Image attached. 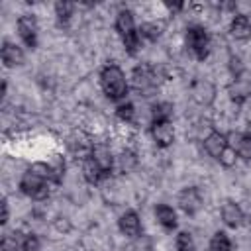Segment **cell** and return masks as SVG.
Wrapping results in <instances>:
<instances>
[{
  "label": "cell",
  "mask_w": 251,
  "mask_h": 251,
  "mask_svg": "<svg viewBox=\"0 0 251 251\" xmlns=\"http://www.w3.org/2000/svg\"><path fill=\"white\" fill-rule=\"evenodd\" d=\"M100 84H102V90L104 94L118 102V100H124L126 94H127V78H126V73L116 65V63H110L106 65L102 71H100Z\"/></svg>",
  "instance_id": "6da1fadb"
},
{
  "label": "cell",
  "mask_w": 251,
  "mask_h": 251,
  "mask_svg": "<svg viewBox=\"0 0 251 251\" xmlns=\"http://www.w3.org/2000/svg\"><path fill=\"white\" fill-rule=\"evenodd\" d=\"M186 49L190 51V55L198 61H204L210 55V35L206 31V27L202 25H190L186 29Z\"/></svg>",
  "instance_id": "7a4b0ae2"
},
{
  "label": "cell",
  "mask_w": 251,
  "mask_h": 251,
  "mask_svg": "<svg viewBox=\"0 0 251 251\" xmlns=\"http://www.w3.org/2000/svg\"><path fill=\"white\" fill-rule=\"evenodd\" d=\"M131 86L139 94L149 96L159 86V71L151 65H137L131 71Z\"/></svg>",
  "instance_id": "3957f363"
},
{
  "label": "cell",
  "mask_w": 251,
  "mask_h": 251,
  "mask_svg": "<svg viewBox=\"0 0 251 251\" xmlns=\"http://www.w3.org/2000/svg\"><path fill=\"white\" fill-rule=\"evenodd\" d=\"M20 190L29 196L31 200H45L49 196V184H47V178L31 173L29 169L22 175L20 178Z\"/></svg>",
  "instance_id": "277c9868"
},
{
  "label": "cell",
  "mask_w": 251,
  "mask_h": 251,
  "mask_svg": "<svg viewBox=\"0 0 251 251\" xmlns=\"http://www.w3.org/2000/svg\"><path fill=\"white\" fill-rule=\"evenodd\" d=\"M190 98L202 108L212 106L216 100V84L208 78H194L190 82Z\"/></svg>",
  "instance_id": "5b68a950"
},
{
  "label": "cell",
  "mask_w": 251,
  "mask_h": 251,
  "mask_svg": "<svg viewBox=\"0 0 251 251\" xmlns=\"http://www.w3.org/2000/svg\"><path fill=\"white\" fill-rule=\"evenodd\" d=\"M18 27V35L24 41L25 47H35L37 45V20L33 14H22L16 22Z\"/></svg>",
  "instance_id": "8992f818"
},
{
  "label": "cell",
  "mask_w": 251,
  "mask_h": 251,
  "mask_svg": "<svg viewBox=\"0 0 251 251\" xmlns=\"http://www.w3.org/2000/svg\"><path fill=\"white\" fill-rule=\"evenodd\" d=\"M178 206L184 214L194 216L202 208V194L196 186H186L178 192Z\"/></svg>",
  "instance_id": "52a82bcc"
},
{
  "label": "cell",
  "mask_w": 251,
  "mask_h": 251,
  "mask_svg": "<svg viewBox=\"0 0 251 251\" xmlns=\"http://www.w3.org/2000/svg\"><path fill=\"white\" fill-rule=\"evenodd\" d=\"M118 227L120 231L127 237V239H133V237H139L143 233V227H141V220H139V214L135 210H126L120 220H118Z\"/></svg>",
  "instance_id": "ba28073f"
},
{
  "label": "cell",
  "mask_w": 251,
  "mask_h": 251,
  "mask_svg": "<svg viewBox=\"0 0 251 251\" xmlns=\"http://www.w3.org/2000/svg\"><path fill=\"white\" fill-rule=\"evenodd\" d=\"M151 137L155 141L157 147L165 149V147H171L173 141H175V127L171 122H159V124H151Z\"/></svg>",
  "instance_id": "9c48e42d"
},
{
  "label": "cell",
  "mask_w": 251,
  "mask_h": 251,
  "mask_svg": "<svg viewBox=\"0 0 251 251\" xmlns=\"http://www.w3.org/2000/svg\"><path fill=\"white\" fill-rule=\"evenodd\" d=\"M227 135L226 133H222V131H216V129H212L206 137H204V149H206V153L210 155V157H214V159H220V155L227 149Z\"/></svg>",
  "instance_id": "30bf717a"
},
{
  "label": "cell",
  "mask_w": 251,
  "mask_h": 251,
  "mask_svg": "<svg viewBox=\"0 0 251 251\" xmlns=\"http://www.w3.org/2000/svg\"><path fill=\"white\" fill-rule=\"evenodd\" d=\"M222 220L227 227H239L245 222V214L241 210V206L235 200H226L222 204Z\"/></svg>",
  "instance_id": "8fae6325"
},
{
  "label": "cell",
  "mask_w": 251,
  "mask_h": 251,
  "mask_svg": "<svg viewBox=\"0 0 251 251\" xmlns=\"http://www.w3.org/2000/svg\"><path fill=\"white\" fill-rule=\"evenodd\" d=\"M116 31L120 33L122 39L126 37H131L137 33V27H135V20H133V12L131 10H120L118 16H116Z\"/></svg>",
  "instance_id": "7c38bea8"
},
{
  "label": "cell",
  "mask_w": 251,
  "mask_h": 251,
  "mask_svg": "<svg viewBox=\"0 0 251 251\" xmlns=\"http://www.w3.org/2000/svg\"><path fill=\"white\" fill-rule=\"evenodd\" d=\"M0 55H2V63H4L8 69H12V67H20V65L24 63V59H25L24 49H22L20 45L12 43V41H4V43H2Z\"/></svg>",
  "instance_id": "4fadbf2b"
},
{
  "label": "cell",
  "mask_w": 251,
  "mask_h": 251,
  "mask_svg": "<svg viewBox=\"0 0 251 251\" xmlns=\"http://www.w3.org/2000/svg\"><path fill=\"white\" fill-rule=\"evenodd\" d=\"M229 33H231L233 39H239V41L249 39L251 37V20L245 14L233 16V20L229 24Z\"/></svg>",
  "instance_id": "5bb4252c"
},
{
  "label": "cell",
  "mask_w": 251,
  "mask_h": 251,
  "mask_svg": "<svg viewBox=\"0 0 251 251\" xmlns=\"http://www.w3.org/2000/svg\"><path fill=\"white\" fill-rule=\"evenodd\" d=\"M82 176H84V180H86L88 184H98V182L106 176V173H104V169L96 163V159H94L92 155H88L86 159H82Z\"/></svg>",
  "instance_id": "9a60e30c"
},
{
  "label": "cell",
  "mask_w": 251,
  "mask_h": 251,
  "mask_svg": "<svg viewBox=\"0 0 251 251\" xmlns=\"http://www.w3.org/2000/svg\"><path fill=\"white\" fill-rule=\"evenodd\" d=\"M227 143H229V147L235 149L237 157H241L245 161H251V139L249 137H245L239 131H231L227 135Z\"/></svg>",
  "instance_id": "2e32d148"
},
{
  "label": "cell",
  "mask_w": 251,
  "mask_h": 251,
  "mask_svg": "<svg viewBox=\"0 0 251 251\" xmlns=\"http://www.w3.org/2000/svg\"><path fill=\"white\" fill-rule=\"evenodd\" d=\"M155 220L165 229H175L176 227V212L169 204H157L155 206Z\"/></svg>",
  "instance_id": "e0dca14e"
},
{
  "label": "cell",
  "mask_w": 251,
  "mask_h": 251,
  "mask_svg": "<svg viewBox=\"0 0 251 251\" xmlns=\"http://www.w3.org/2000/svg\"><path fill=\"white\" fill-rule=\"evenodd\" d=\"M94 159H96V163L104 169V173L108 175V173H112V167H114V157H112V151L106 147V145H92V153H90Z\"/></svg>",
  "instance_id": "ac0fdd59"
},
{
  "label": "cell",
  "mask_w": 251,
  "mask_h": 251,
  "mask_svg": "<svg viewBox=\"0 0 251 251\" xmlns=\"http://www.w3.org/2000/svg\"><path fill=\"white\" fill-rule=\"evenodd\" d=\"M173 104L171 102H157L151 106V124L159 122H171L173 118Z\"/></svg>",
  "instance_id": "d6986e66"
},
{
  "label": "cell",
  "mask_w": 251,
  "mask_h": 251,
  "mask_svg": "<svg viewBox=\"0 0 251 251\" xmlns=\"http://www.w3.org/2000/svg\"><path fill=\"white\" fill-rule=\"evenodd\" d=\"M229 96H231V100L233 102H237V104H243L247 98H249V94H251V90L241 82V78H233V82L229 84Z\"/></svg>",
  "instance_id": "ffe728a7"
},
{
  "label": "cell",
  "mask_w": 251,
  "mask_h": 251,
  "mask_svg": "<svg viewBox=\"0 0 251 251\" xmlns=\"http://www.w3.org/2000/svg\"><path fill=\"white\" fill-rule=\"evenodd\" d=\"M137 31H139V37H143L147 41H155L161 35V31H163V24H159V22H145V24H141L137 27Z\"/></svg>",
  "instance_id": "44dd1931"
},
{
  "label": "cell",
  "mask_w": 251,
  "mask_h": 251,
  "mask_svg": "<svg viewBox=\"0 0 251 251\" xmlns=\"http://www.w3.org/2000/svg\"><path fill=\"white\" fill-rule=\"evenodd\" d=\"M210 251H231V239L226 231H216L212 237H210V245H208Z\"/></svg>",
  "instance_id": "7402d4cb"
},
{
  "label": "cell",
  "mask_w": 251,
  "mask_h": 251,
  "mask_svg": "<svg viewBox=\"0 0 251 251\" xmlns=\"http://www.w3.org/2000/svg\"><path fill=\"white\" fill-rule=\"evenodd\" d=\"M0 251H24V235L22 233H6L2 237Z\"/></svg>",
  "instance_id": "603a6c76"
},
{
  "label": "cell",
  "mask_w": 251,
  "mask_h": 251,
  "mask_svg": "<svg viewBox=\"0 0 251 251\" xmlns=\"http://www.w3.org/2000/svg\"><path fill=\"white\" fill-rule=\"evenodd\" d=\"M118 167H120L122 173H131L137 167V155L131 149H124L118 155Z\"/></svg>",
  "instance_id": "cb8c5ba5"
},
{
  "label": "cell",
  "mask_w": 251,
  "mask_h": 251,
  "mask_svg": "<svg viewBox=\"0 0 251 251\" xmlns=\"http://www.w3.org/2000/svg\"><path fill=\"white\" fill-rule=\"evenodd\" d=\"M124 251H153V239L149 235H139L129 239V243L124 247Z\"/></svg>",
  "instance_id": "d4e9b609"
},
{
  "label": "cell",
  "mask_w": 251,
  "mask_h": 251,
  "mask_svg": "<svg viewBox=\"0 0 251 251\" xmlns=\"http://www.w3.org/2000/svg\"><path fill=\"white\" fill-rule=\"evenodd\" d=\"M73 12H75V4L73 2H57L55 4V16H57L59 24H67L71 20Z\"/></svg>",
  "instance_id": "484cf974"
},
{
  "label": "cell",
  "mask_w": 251,
  "mask_h": 251,
  "mask_svg": "<svg viewBox=\"0 0 251 251\" xmlns=\"http://www.w3.org/2000/svg\"><path fill=\"white\" fill-rule=\"evenodd\" d=\"M175 247L176 251H194V239L190 231H178L175 237Z\"/></svg>",
  "instance_id": "4316f807"
},
{
  "label": "cell",
  "mask_w": 251,
  "mask_h": 251,
  "mask_svg": "<svg viewBox=\"0 0 251 251\" xmlns=\"http://www.w3.org/2000/svg\"><path fill=\"white\" fill-rule=\"evenodd\" d=\"M116 116H118L122 122L131 124L133 118H135V108H133V104H131V102H122V104L116 108Z\"/></svg>",
  "instance_id": "83f0119b"
},
{
  "label": "cell",
  "mask_w": 251,
  "mask_h": 251,
  "mask_svg": "<svg viewBox=\"0 0 251 251\" xmlns=\"http://www.w3.org/2000/svg\"><path fill=\"white\" fill-rule=\"evenodd\" d=\"M39 247H41V241L35 233L24 235V251H39Z\"/></svg>",
  "instance_id": "f1b7e54d"
},
{
  "label": "cell",
  "mask_w": 251,
  "mask_h": 251,
  "mask_svg": "<svg viewBox=\"0 0 251 251\" xmlns=\"http://www.w3.org/2000/svg\"><path fill=\"white\" fill-rule=\"evenodd\" d=\"M235 159H237V153H235V149L227 145V149H226V151L220 155V159H218V161H220L224 167H231V165H235Z\"/></svg>",
  "instance_id": "f546056e"
},
{
  "label": "cell",
  "mask_w": 251,
  "mask_h": 251,
  "mask_svg": "<svg viewBox=\"0 0 251 251\" xmlns=\"http://www.w3.org/2000/svg\"><path fill=\"white\" fill-rule=\"evenodd\" d=\"M229 71H231L233 78H239V76H241V73H243V63H241L239 57H235V55L229 57Z\"/></svg>",
  "instance_id": "4dcf8cb0"
},
{
  "label": "cell",
  "mask_w": 251,
  "mask_h": 251,
  "mask_svg": "<svg viewBox=\"0 0 251 251\" xmlns=\"http://www.w3.org/2000/svg\"><path fill=\"white\" fill-rule=\"evenodd\" d=\"M2 224H6L8 222V202L6 200H2V220H0Z\"/></svg>",
  "instance_id": "1f68e13d"
},
{
  "label": "cell",
  "mask_w": 251,
  "mask_h": 251,
  "mask_svg": "<svg viewBox=\"0 0 251 251\" xmlns=\"http://www.w3.org/2000/svg\"><path fill=\"white\" fill-rule=\"evenodd\" d=\"M243 135H245V137H249V139H251V120H249V122H247V126H245V131H243Z\"/></svg>",
  "instance_id": "d6a6232c"
},
{
  "label": "cell",
  "mask_w": 251,
  "mask_h": 251,
  "mask_svg": "<svg viewBox=\"0 0 251 251\" xmlns=\"http://www.w3.org/2000/svg\"><path fill=\"white\" fill-rule=\"evenodd\" d=\"M249 231H251V220H249Z\"/></svg>",
  "instance_id": "836d02e7"
}]
</instances>
